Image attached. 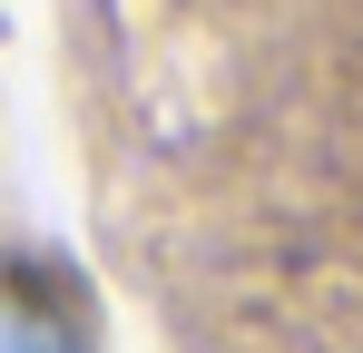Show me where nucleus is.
Instances as JSON below:
<instances>
[{"label":"nucleus","mask_w":363,"mask_h":353,"mask_svg":"<svg viewBox=\"0 0 363 353\" xmlns=\"http://www.w3.org/2000/svg\"><path fill=\"white\" fill-rule=\"evenodd\" d=\"M0 353H79V334L60 314H40V304H10L0 314Z\"/></svg>","instance_id":"nucleus-1"}]
</instances>
